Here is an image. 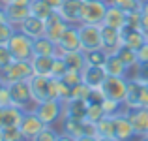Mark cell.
Returning a JSON list of instances; mask_svg holds the SVG:
<instances>
[{"mask_svg":"<svg viewBox=\"0 0 148 141\" xmlns=\"http://www.w3.org/2000/svg\"><path fill=\"white\" fill-rule=\"evenodd\" d=\"M28 83H30V91H32V96L36 100V104L38 102H45V100H58V85H60V79L36 75L34 73L28 79Z\"/></svg>","mask_w":148,"mask_h":141,"instance_id":"1","label":"cell"},{"mask_svg":"<svg viewBox=\"0 0 148 141\" xmlns=\"http://www.w3.org/2000/svg\"><path fill=\"white\" fill-rule=\"evenodd\" d=\"M32 111L43 120L47 126H56L64 119V102L62 100H45L34 104Z\"/></svg>","mask_w":148,"mask_h":141,"instance_id":"2","label":"cell"},{"mask_svg":"<svg viewBox=\"0 0 148 141\" xmlns=\"http://www.w3.org/2000/svg\"><path fill=\"white\" fill-rule=\"evenodd\" d=\"M11 55L15 60H32L34 58V40L30 36H26L21 30H15V34L8 41Z\"/></svg>","mask_w":148,"mask_h":141,"instance_id":"3","label":"cell"},{"mask_svg":"<svg viewBox=\"0 0 148 141\" xmlns=\"http://www.w3.org/2000/svg\"><path fill=\"white\" fill-rule=\"evenodd\" d=\"M8 88H10L11 104H13V105L25 109V111H28V109L34 107L36 100H34V96H32V91H30V83H28V81L10 83V85H8Z\"/></svg>","mask_w":148,"mask_h":141,"instance_id":"4","label":"cell"},{"mask_svg":"<svg viewBox=\"0 0 148 141\" xmlns=\"http://www.w3.org/2000/svg\"><path fill=\"white\" fill-rule=\"evenodd\" d=\"M2 79L10 83H17V81H28L34 75V68L30 60H13L4 72H0Z\"/></svg>","mask_w":148,"mask_h":141,"instance_id":"5","label":"cell"},{"mask_svg":"<svg viewBox=\"0 0 148 141\" xmlns=\"http://www.w3.org/2000/svg\"><path fill=\"white\" fill-rule=\"evenodd\" d=\"M124 115L133 124L137 138L148 134V107H145V105H133V107L124 105Z\"/></svg>","mask_w":148,"mask_h":141,"instance_id":"6","label":"cell"},{"mask_svg":"<svg viewBox=\"0 0 148 141\" xmlns=\"http://www.w3.org/2000/svg\"><path fill=\"white\" fill-rule=\"evenodd\" d=\"M107 6H109L107 0H99V2H84L83 13H81V23H84V25H103Z\"/></svg>","mask_w":148,"mask_h":141,"instance_id":"7","label":"cell"},{"mask_svg":"<svg viewBox=\"0 0 148 141\" xmlns=\"http://www.w3.org/2000/svg\"><path fill=\"white\" fill-rule=\"evenodd\" d=\"M103 92L105 98L116 100L120 104L126 102V94H127V77H114V75H107L103 83Z\"/></svg>","mask_w":148,"mask_h":141,"instance_id":"8","label":"cell"},{"mask_svg":"<svg viewBox=\"0 0 148 141\" xmlns=\"http://www.w3.org/2000/svg\"><path fill=\"white\" fill-rule=\"evenodd\" d=\"M79 36L83 51H92V49H101V25H79Z\"/></svg>","mask_w":148,"mask_h":141,"instance_id":"9","label":"cell"},{"mask_svg":"<svg viewBox=\"0 0 148 141\" xmlns=\"http://www.w3.org/2000/svg\"><path fill=\"white\" fill-rule=\"evenodd\" d=\"M45 126H47V124H45L43 120H41L40 117H38L36 113L32 111V109L25 111L23 120H21V124H19V128H21V132H23V135H25L26 141H32Z\"/></svg>","mask_w":148,"mask_h":141,"instance_id":"10","label":"cell"},{"mask_svg":"<svg viewBox=\"0 0 148 141\" xmlns=\"http://www.w3.org/2000/svg\"><path fill=\"white\" fill-rule=\"evenodd\" d=\"M122 45V34L120 28L101 25V49H105L107 55H114Z\"/></svg>","mask_w":148,"mask_h":141,"instance_id":"11","label":"cell"},{"mask_svg":"<svg viewBox=\"0 0 148 141\" xmlns=\"http://www.w3.org/2000/svg\"><path fill=\"white\" fill-rule=\"evenodd\" d=\"M68 26H69V23L64 21L58 11H54L47 21H45V36H47L49 40H53L54 44H58L60 38L64 36V32H66Z\"/></svg>","mask_w":148,"mask_h":141,"instance_id":"12","label":"cell"},{"mask_svg":"<svg viewBox=\"0 0 148 141\" xmlns=\"http://www.w3.org/2000/svg\"><path fill=\"white\" fill-rule=\"evenodd\" d=\"M81 77H83V83L88 85L90 88H101L107 79V72H105L103 66H90L86 64L81 70Z\"/></svg>","mask_w":148,"mask_h":141,"instance_id":"13","label":"cell"},{"mask_svg":"<svg viewBox=\"0 0 148 141\" xmlns=\"http://www.w3.org/2000/svg\"><path fill=\"white\" fill-rule=\"evenodd\" d=\"M83 0H64L58 10V13L62 15L64 21H68L69 25H79L81 23V13H83Z\"/></svg>","mask_w":148,"mask_h":141,"instance_id":"14","label":"cell"},{"mask_svg":"<svg viewBox=\"0 0 148 141\" xmlns=\"http://www.w3.org/2000/svg\"><path fill=\"white\" fill-rule=\"evenodd\" d=\"M56 45L64 53H68V51H83V44H81V36H79V25H69Z\"/></svg>","mask_w":148,"mask_h":141,"instance_id":"15","label":"cell"},{"mask_svg":"<svg viewBox=\"0 0 148 141\" xmlns=\"http://www.w3.org/2000/svg\"><path fill=\"white\" fill-rule=\"evenodd\" d=\"M114 138L118 141H133L137 138L133 124L124 115V111L118 113V115H114Z\"/></svg>","mask_w":148,"mask_h":141,"instance_id":"16","label":"cell"},{"mask_svg":"<svg viewBox=\"0 0 148 141\" xmlns=\"http://www.w3.org/2000/svg\"><path fill=\"white\" fill-rule=\"evenodd\" d=\"M120 34H122V44L131 47V49L139 51L143 45L148 41L146 34L143 32L141 28H130V26H122L120 28Z\"/></svg>","mask_w":148,"mask_h":141,"instance_id":"17","label":"cell"},{"mask_svg":"<svg viewBox=\"0 0 148 141\" xmlns=\"http://www.w3.org/2000/svg\"><path fill=\"white\" fill-rule=\"evenodd\" d=\"M4 13H6V21H10L15 26H19L30 15V6L28 4H17V2L4 4Z\"/></svg>","mask_w":148,"mask_h":141,"instance_id":"18","label":"cell"},{"mask_svg":"<svg viewBox=\"0 0 148 141\" xmlns=\"http://www.w3.org/2000/svg\"><path fill=\"white\" fill-rule=\"evenodd\" d=\"M86 111H88V102L81 98H71L64 102V117L75 120H86Z\"/></svg>","mask_w":148,"mask_h":141,"instance_id":"19","label":"cell"},{"mask_svg":"<svg viewBox=\"0 0 148 141\" xmlns=\"http://www.w3.org/2000/svg\"><path fill=\"white\" fill-rule=\"evenodd\" d=\"M25 115V109L17 107V105H6V107H0V128L6 126H19Z\"/></svg>","mask_w":148,"mask_h":141,"instance_id":"20","label":"cell"},{"mask_svg":"<svg viewBox=\"0 0 148 141\" xmlns=\"http://www.w3.org/2000/svg\"><path fill=\"white\" fill-rule=\"evenodd\" d=\"M17 28L21 30V32H25L26 36H30L32 40L45 36V21L34 17V15H28V17H26L25 21H23L21 25L17 26Z\"/></svg>","mask_w":148,"mask_h":141,"instance_id":"21","label":"cell"},{"mask_svg":"<svg viewBox=\"0 0 148 141\" xmlns=\"http://www.w3.org/2000/svg\"><path fill=\"white\" fill-rule=\"evenodd\" d=\"M126 17H127V13L124 10H120V8L114 6V4H109V6H107V11H105L103 25L114 26V28H122V26L126 25Z\"/></svg>","mask_w":148,"mask_h":141,"instance_id":"22","label":"cell"},{"mask_svg":"<svg viewBox=\"0 0 148 141\" xmlns=\"http://www.w3.org/2000/svg\"><path fill=\"white\" fill-rule=\"evenodd\" d=\"M30 62H32V68H34V73H36V75L51 77L54 57H51V55H34V58Z\"/></svg>","mask_w":148,"mask_h":141,"instance_id":"23","label":"cell"},{"mask_svg":"<svg viewBox=\"0 0 148 141\" xmlns=\"http://www.w3.org/2000/svg\"><path fill=\"white\" fill-rule=\"evenodd\" d=\"M103 68H105V72H107V75H114V77H127V75H130L127 66L120 60V57L116 53L114 55H109L107 62H105Z\"/></svg>","mask_w":148,"mask_h":141,"instance_id":"24","label":"cell"},{"mask_svg":"<svg viewBox=\"0 0 148 141\" xmlns=\"http://www.w3.org/2000/svg\"><path fill=\"white\" fill-rule=\"evenodd\" d=\"M143 85H145V83H143V81H139L137 77H133V75L127 77V94H126V102H124V105H127V107L139 105Z\"/></svg>","mask_w":148,"mask_h":141,"instance_id":"25","label":"cell"},{"mask_svg":"<svg viewBox=\"0 0 148 141\" xmlns=\"http://www.w3.org/2000/svg\"><path fill=\"white\" fill-rule=\"evenodd\" d=\"M60 132L71 135L75 139L81 138V135H84V120H75V119H69V117H64L60 120Z\"/></svg>","mask_w":148,"mask_h":141,"instance_id":"26","label":"cell"},{"mask_svg":"<svg viewBox=\"0 0 148 141\" xmlns=\"http://www.w3.org/2000/svg\"><path fill=\"white\" fill-rule=\"evenodd\" d=\"M116 55L120 57V60L124 62V64L127 66V70H130V73L133 72L135 68L139 66V58H137V51L135 49H131V47H127V45H120V49L116 51ZM130 77V75H127Z\"/></svg>","mask_w":148,"mask_h":141,"instance_id":"27","label":"cell"},{"mask_svg":"<svg viewBox=\"0 0 148 141\" xmlns=\"http://www.w3.org/2000/svg\"><path fill=\"white\" fill-rule=\"evenodd\" d=\"M56 49H58V45L53 40H49L47 36H41L34 40V55H51V57H54Z\"/></svg>","mask_w":148,"mask_h":141,"instance_id":"28","label":"cell"},{"mask_svg":"<svg viewBox=\"0 0 148 141\" xmlns=\"http://www.w3.org/2000/svg\"><path fill=\"white\" fill-rule=\"evenodd\" d=\"M64 60L69 70H83L86 66V58H84V51H68L64 53Z\"/></svg>","mask_w":148,"mask_h":141,"instance_id":"29","label":"cell"},{"mask_svg":"<svg viewBox=\"0 0 148 141\" xmlns=\"http://www.w3.org/2000/svg\"><path fill=\"white\" fill-rule=\"evenodd\" d=\"M53 13H54V10L51 6H47L43 0H32L30 2V15L41 19V21H47Z\"/></svg>","mask_w":148,"mask_h":141,"instance_id":"30","label":"cell"},{"mask_svg":"<svg viewBox=\"0 0 148 141\" xmlns=\"http://www.w3.org/2000/svg\"><path fill=\"white\" fill-rule=\"evenodd\" d=\"M98 126V138L103 135V138H114V117L105 115L99 122H96Z\"/></svg>","mask_w":148,"mask_h":141,"instance_id":"31","label":"cell"},{"mask_svg":"<svg viewBox=\"0 0 148 141\" xmlns=\"http://www.w3.org/2000/svg\"><path fill=\"white\" fill-rule=\"evenodd\" d=\"M109 55L105 53V49H92V51H84V58L86 64L90 66H105Z\"/></svg>","mask_w":148,"mask_h":141,"instance_id":"32","label":"cell"},{"mask_svg":"<svg viewBox=\"0 0 148 141\" xmlns=\"http://www.w3.org/2000/svg\"><path fill=\"white\" fill-rule=\"evenodd\" d=\"M0 132H2V141H26L19 126H6L0 128Z\"/></svg>","mask_w":148,"mask_h":141,"instance_id":"33","label":"cell"},{"mask_svg":"<svg viewBox=\"0 0 148 141\" xmlns=\"http://www.w3.org/2000/svg\"><path fill=\"white\" fill-rule=\"evenodd\" d=\"M107 2L118 6L120 10H124L126 13H130V11H137V10L143 8V0H107Z\"/></svg>","mask_w":148,"mask_h":141,"instance_id":"34","label":"cell"},{"mask_svg":"<svg viewBox=\"0 0 148 141\" xmlns=\"http://www.w3.org/2000/svg\"><path fill=\"white\" fill-rule=\"evenodd\" d=\"M15 30H17V26L11 25L10 21H0V45H8V41H10V38L15 34Z\"/></svg>","mask_w":148,"mask_h":141,"instance_id":"35","label":"cell"},{"mask_svg":"<svg viewBox=\"0 0 148 141\" xmlns=\"http://www.w3.org/2000/svg\"><path fill=\"white\" fill-rule=\"evenodd\" d=\"M105 117V109L103 104H88V111H86V120L90 122H99Z\"/></svg>","mask_w":148,"mask_h":141,"instance_id":"36","label":"cell"},{"mask_svg":"<svg viewBox=\"0 0 148 141\" xmlns=\"http://www.w3.org/2000/svg\"><path fill=\"white\" fill-rule=\"evenodd\" d=\"M58 135H60V130H56L54 126H45L32 141H58Z\"/></svg>","mask_w":148,"mask_h":141,"instance_id":"37","label":"cell"},{"mask_svg":"<svg viewBox=\"0 0 148 141\" xmlns=\"http://www.w3.org/2000/svg\"><path fill=\"white\" fill-rule=\"evenodd\" d=\"M103 109H105V115L114 117V115H118V113L124 111V104H120V102H116V100H111V98H105Z\"/></svg>","mask_w":148,"mask_h":141,"instance_id":"38","label":"cell"},{"mask_svg":"<svg viewBox=\"0 0 148 141\" xmlns=\"http://www.w3.org/2000/svg\"><path fill=\"white\" fill-rule=\"evenodd\" d=\"M68 64H66L64 57H54V64H53V73H51V77H56V79H62V77L66 75V72H68Z\"/></svg>","mask_w":148,"mask_h":141,"instance_id":"39","label":"cell"},{"mask_svg":"<svg viewBox=\"0 0 148 141\" xmlns=\"http://www.w3.org/2000/svg\"><path fill=\"white\" fill-rule=\"evenodd\" d=\"M13 60L15 58H13V55H11L10 47L8 45H0V72H4Z\"/></svg>","mask_w":148,"mask_h":141,"instance_id":"40","label":"cell"},{"mask_svg":"<svg viewBox=\"0 0 148 141\" xmlns=\"http://www.w3.org/2000/svg\"><path fill=\"white\" fill-rule=\"evenodd\" d=\"M141 19H143V11H130L126 17V25L124 26H130V28H141Z\"/></svg>","mask_w":148,"mask_h":141,"instance_id":"41","label":"cell"},{"mask_svg":"<svg viewBox=\"0 0 148 141\" xmlns=\"http://www.w3.org/2000/svg\"><path fill=\"white\" fill-rule=\"evenodd\" d=\"M62 81H64V83H68L69 87H75V85L83 83V77H81V72H79V70H68V72H66V75L62 77Z\"/></svg>","mask_w":148,"mask_h":141,"instance_id":"42","label":"cell"},{"mask_svg":"<svg viewBox=\"0 0 148 141\" xmlns=\"http://www.w3.org/2000/svg\"><path fill=\"white\" fill-rule=\"evenodd\" d=\"M86 102L88 104H103L105 102L103 88H90V92H88V96H86Z\"/></svg>","mask_w":148,"mask_h":141,"instance_id":"43","label":"cell"},{"mask_svg":"<svg viewBox=\"0 0 148 141\" xmlns=\"http://www.w3.org/2000/svg\"><path fill=\"white\" fill-rule=\"evenodd\" d=\"M130 75L137 77V79L143 81V83H148V64H139L137 68L130 73Z\"/></svg>","mask_w":148,"mask_h":141,"instance_id":"44","label":"cell"},{"mask_svg":"<svg viewBox=\"0 0 148 141\" xmlns=\"http://www.w3.org/2000/svg\"><path fill=\"white\" fill-rule=\"evenodd\" d=\"M6 105H11V94H10L8 85L2 88V92H0V107H6Z\"/></svg>","mask_w":148,"mask_h":141,"instance_id":"45","label":"cell"},{"mask_svg":"<svg viewBox=\"0 0 148 141\" xmlns=\"http://www.w3.org/2000/svg\"><path fill=\"white\" fill-rule=\"evenodd\" d=\"M137 58H139V64H148V41L137 51Z\"/></svg>","mask_w":148,"mask_h":141,"instance_id":"46","label":"cell"},{"mask_svg":"<svg viewBox=\"0 0 148 141\" xmlns=\"http://www.w3.org/2000/svg\"><path fill=\"white\" fill-rule=\"evenodd\" d=\"M139 105H145L148 107V83L143 85V91H141V100H139Z\"/></svg>","mask_w":148,"mask_h":141,"instance_id":"47","label":"cell"},{"mask_svg":"<svg viewBox=\"0 0 148 141\" xmlns=\"http://www.w3.org/2000/svg\"><path fill=\"white\" fill-rule=\"evenodd\" d=\"M45 4H47V6H51L53 8L54 11H58L60 10V6H62V2H64V0H43Z\"/></svg>","mask_w":148,"mask_h":141,"instance_id":"48","label":"cell"},{"mask_svg":"<svg viewBox=\"0 0 148 141\" xmlns=\"http://www.w3.org/2000/svg\"><path fill=\"white\" fill-rule=\"evenodd\" d=\"M141 30L146 34V38H148V13H143V19H141Z\"/></svg>","mask_w":148,"mask_h":141,"instance_id":"49","label":"cell"},{"mask_svg":"<svg viewBox=\"0 0 148 141\" xmlns=\"http://www.w3.org/2000/svg\"><path fill=\"white\" fill-rule=\"evenodd\" d=\"M13 2H17V4H28L30 6V2H32V0H0V4H13Z\"/></svg>","mask_w":148,"mask_h":141,"instance_id":"50","label":"cell"},{"mask_svg":"<svg viewBox=\"0 0 148 141\" xmlns=\"http://www.w3.org/2000/svg\"><path fill=\"white\" fill-rule=\"evenodd\" d=\"M58 141H77V139L71 138V135H68V134H62V132H60V135H58Z\"/></svg>","mask_w":148,"mask_h":141,"instance_id":"51","label":"cell"},{"mask_svg":"<svg viewBox=\"0 0 148 141\" xmlns=\"http://www.w3.org/2000/svg\"><path fill=\"white\" fill-rule=\"evenodd\" d=\"M77 141H98V138H92V135H81V138H77Z\"/></svg>","mask_w":148,"mask_h":141,"instance_id":"52","label":"cell"},{"mask_svg":"<svg viewBox=\"0 0 148 141\" xmlns=\"http://www.w3.org/2000/svg\"><path fill=\"white\" fill-rule=\"evenodd\" d=\"M98 141H118V139H116V138H103V135H99Z\"/></svg>","mask_w":148,"mask_h":141,"instance_id":"53","label":"cell"},{"mask_svg":"<svg viewBox=\"0 0 148 141\" xmlns=\"http://www.w3.org/2000/svg\"><path fill=\"white\" fill-rule=\"evenodd\" d=\"M6 19V13H4V6L0 4V21H4Z\"/></svg>","mask_w":148,"mask_h":141,"instance_id":"54","label":"cell"},{"mask_svg":"<svg viewBox=\"0 0 148 141\" xmlns=\"http://www.w3.org/2000/svg\"><path fill=\"white\" fill-rule=\"evenodd\" d=\"M6 85H8V83H6V81H4V79H2V75H0V92H2V88H4V87H6Z\"/></svg>","mask_w":148,"mask_h":141,"instance_id":"55","label":"cell"},{"mask_svg":"<svg viewBox=\"0 0 148 141\" xmlns=\"http://www.w3.org/2000/svg\"><path fill=\"white\" fill-rule=\"evenodd\" d=\"M139 141H148V134H146V135H141V138H139Z\"/></svg>","mask_w":148,"mask_h":141,"instance_id":"56","label":"cell"},{"mask_svg":"<svg viewBox=\"0 0 148 141\" xmlns=\"http://www.w3.org/2000/svg\"><path fill=\"white\" fill-rule=\"evenodd\" d=\"M83 2H99V0H83Z\"/></svg>","mask_w":148,"mask_h":141,"instance_id":"57","label":"cell"},{"mask_svg":"<svg viewBox=\"0 0 148 141\" xmlns=\"http://www.w3.org/2000/svg\"><path fill=\"white\" fill-rule=\"evenodd\" d=\"M0 141H2V132H0Z\"/></svg>","mask_w":148,"mask_h":141,"instance_id":"58","label":"cell"}]
</instances>
